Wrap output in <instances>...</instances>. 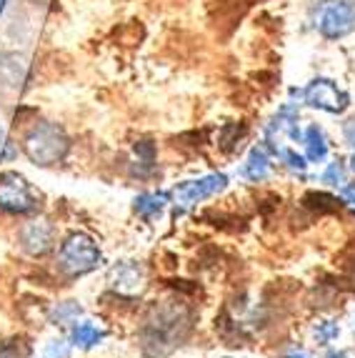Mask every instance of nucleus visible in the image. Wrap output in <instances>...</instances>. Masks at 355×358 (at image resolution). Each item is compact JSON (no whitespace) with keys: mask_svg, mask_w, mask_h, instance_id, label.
I'll list each match as a JSON object with an SVG mask.
<instances>
[{"mask_svg":"<svg viewBox=\"0 0 355 358\" xmlns=\"http://www.w3.org/2000/svg\"><path fill=\"white\" fill-rule=\"evenodd\" d=\"M196 313L185 301L166 299L148 306L138 329V343L148 358H166L188 341Z\"/></svg>","mask_w":355,"mask_h":358,"instance_id":"1","label":"nucleus"},{"mask_svg":"<svg viewBox=\"0 0 355 358\" xmlns=\"http://www.w3.org/2000/svg\"><path fill=\"white\" fill-rule=\"evenodd\" d=\"M23 150L33 166L50 168L66 161L68 150H71V138L58 123L41 120L30 128L23 138Z\"/></svg>","mask_w":355,"mask_h":358,"instance_id":"2","label":"nucleus"},{"mask_svg":"<svg viewBox=\"0 0 355 358\" xmlns=\"http://www.w3.org/2000/svg\"><path fill=\"white\" fill-rule=\"evenodd\" d=\"M101 245L90 238L88 233L73 231L60 243V266L71 275H83L98 268L101 263Z\"/></svg>","mask_w":355,"mask_h":358,"instance_id":"3","label":"nucleus"},{"mask_svg":"<svg viewBox=\"0 0 355 358\" xmlns=\"http://www.w3.org/2000/svg\"><path fill=\"white\" fill-rule=\"evenodd\" d=\"M38 206H41V196L25 180V176L15 171L0 173V210L13 215H28L36 213Z\"/></svg>","mask_w":355,"mask_h":358,"instance_id":"4","label":"nucleus"},{"mask_svg":"<svg viewBox=\"0 0 355 358\" xmlns=\"http://www.w3.org/2000/svg\"><path fill=\"white\" fill-rule=\"evenodd\" d=\"M315 28L328 41L345 38L355 28V0H323L315 15Z\"/></svg>","mask_w":355,"mask_h":358,"instance_id":"5","label":"nucleus"},{"mask_svg":"<svg viewBox=\"0 0 355 358\" xmlns=\"http://www.w3.org/2000/svg\"><path fill=\"white\" fill-rule=\"evenodd\" d=\"M303 98H305L308 106L320 108V110H326V113H343L345 108L350 106L348 93L338 88L328 78H315L313 83L303 90Z\"/></svg>","mask_w":355,"mask_h":358,"instance_id":"6","label":"nucleus"},{"mask_svg":"<svg viewBox=\"0 0 355 358\" xmlns=\"http://www.w3.org/2000/svg\"><path fill=\"white\" fill-rule=\"evenodd\" d=\"M228 185V178L223 173H210V176H203V178L196 180H185V183L175 185V191H173V198H175L178 206H196L203 203L205 198H213L215 193H220Z\"/></svg>","mask_w":355,"mask_h":358,"instance_id":"7","label":"nucleus"},{"mask_svg":"<svg viewBox=\"0 0 355 358\" xmlns=\"http://www.w3.org/2000/svg\"><path fill=\"white\" fill-rule=\"evenodd\" d=\"M20 248H23L28 256L41 258L45 256L48 251H53L55 243V228L50 221L45 218H38V221H30L20 228Z\"/></svg>","mask_w":355,"mask_h":358,"instance_id":"8","label":"nucleus"},{"mask_svg":"<svg viewBox=\"0 0 355 358\" xmlns=\"http://www.w3.org/2000/svg\"><path fill=\"white\" fill-rule=\"evenodd\" d=\"M110 283L123 296H138L145 288V268H143L140 263H133V261L120 263V266L113 268Z\"/></svg>","mask_w":355,"mask_h":358,"instance_id":"9","label":"nucleus"},{"mask_svg":"<svg viewBox=\"0 0 355 358\" xmlns=\"http://www.w3.org/2000/svg\"><path fill=\"white\" fill-rule=\"evenodd\" d=\"M25 76H28V66H25L23 55L18 53L0 55V85L18 90L25 83Z\"/></svg>","mask_w":355,"mask_h":358,"instance_id":"10","label":"nucleus"},{"mask_svg":"<svg viewBox=\"0 0 355 358\" xmlns=\"http://www.w3.org/2000/svg\"><path fill=\"white\" fill-rule=\"evenodd\" d=\"M270 168H273L270 155L263 148H253L248 155V161L243 163V176L248 180H253V183H261V180H266L270 176Z\"/></svg>","mask_w":355,"mask_h":358,"instance_id":"11","label":"nucleus"},{"mask_svg":"<svg viewBox=\"0 0 355 358\" xmlns=\"http://www.w3.org/2000/svg\"><path fill=\"white\" fill-rule=\"evenodd\" d=\"M103 329L98 326V323H93V321H80V323H75L73 326V331H71V341H73V346H78V348H93V346H98L103 341Z\"/></svg>","mask_w":355,"mask_h":358,"instance_id":"12","label":"nucleus"},{"mask_svg":"<svg viewBox=\"0 0 355 358\" xmlns=\"http://www.w3.org/2000/svg\"><path fill=\"white\" fill-rule=\"evenodd\" d=\"M168 201H171L168 193H143V196H138L136 201H133V208H136V213L140 215V218H148L150 221V218L163 213Z\"/></svg>","mask_w":355,"mask_h":358,"instance_id":"13","label":"nucleus"},{"mask_svg":"<svg viewBox=\"0 0 355 358\" xmlns=\"http://www.w3.org/2000/svg\"><path fill=\"white\" fill-rule=\"evenodd\" d=\"M305 148H308V158L315 163H320L323 158L328 155V143H326V136H323V131H320L318 126H310L308 131H305Z\"/></svg>","mask_w":355,"mask_h":358,"instance_id":"14","label":"nucleus"},{"mask_svg":"<svg viewBox=\"0 0 355 358\" xmlns=\"http://www.w3.org/2000/svg\"><path fill=\"white\" fill-rule=\"evenodd\" d=\"M303 206L308 210H313V213L323 215V213H338L340 210V201L333 196H328V193H308V196L303 198Z\"/></svg>","mask_w":355,"mask_h":358,"instance_id":"15","label":"nucleus"},{"mask_svg":"<svg viewBox=\"0 0 355 358\" xmlns=\"http://www.w3.org/2000/svg\"><path fill=\"white\" fill-rule=\"evenodd\" d=\"M136 158H138V176L145 178V176L153 173L155 168V145L150 141H140L136 143Z\"/></svg>","mask_w":355,"mask_h":358,"instance_id":"16","label":"nucleus"},{"mask_svg":"<svg viewBox=\"0 0 355 358\" xmlns=\"http://www.w3.org/2000/svg\"><path fill=\"white\" fill-rule=\"evenodd\" d=\"M323 180L326 183H331V185H340L343 188L348 180H345V166L340 161H333L331 166H328V171L323 173Z\"/></svg>","mask_w":355,"mask_h":358,"instance_id":"17","label":"nucleus"},{"mask_svg":"<svg viewBox=\"0 0 355 358\" xmlns=\"http://www.w3.org/2000/svg\"><path fill=\"white\" fill-rule=\"evenodd\" d=\"M338 334H340V331H338V326L333 321L318 323V329H315V338H318V343H323V346L331 343L333 338H338Z\"/></svg>","mask_w":355,"mask_h":358,"instance_id":"18","label":"nucleus"},{"mask_svg":"<svg viewBox=\"0 0 355 358\" xmlns=\"http://www.w3.org/2000/svg\"><path fill=\"white\" fill-rule=\"evenodd\" d=\"M275 153H278L280 158H283V161L288 163L290 168H293V171H305V166H308V163H305V158H303V155H298L296 150H290V148H275Z\"/></svg>","mask_w":355,"mask_h":358,"instance_id":"19","label":"nucleus"},{"mask_svg":"<svg viewBox=\"0 0 355 358\" xmlns=\"http://www.w3.org/2000/svg\"><path fill=\"white\" fill-rule=\"evenodd\" d=\"M78 313H80V306L73 303V301H68V303H63L60 308H55V321H58V323L71 321V318H75Z\"/></svg>","mask_w":355,"mask_h":358,"instance_id":"20","label":"nucleus"},{"mask_svg":"<svg viewBox=\"0 0 355 358\" xmlns=\"http://www.w3.org/2000/svg\"><path fill=\"white\" fill-rule=\"evenodd\" d=\"M45 358H71V348L63 341H50V346L45 351Z\"/></svg>","mask_w":355,"mask_h":358,"instance_id":"21","label":"nucleus"},{"mask_svg":"<svg viewBox=\"0 0 355 358\" xmlns=\"http://www.w3.org/2000/svg\"><path fill=\"white\" fill-rule=\"evenodd\" d=\"M343 136H345V141H348V145H355V118L348 120L343 126Z\"/></svg>","mask_w":355,"mask_h":358,"instance_id":"22","label":"nucleus"},{"mask_svg":"<svg viewBox=\"0 0 355 358\" xmlns=\"http://www.w3.org/2000/svg\"><path fill=\"white\" fill-rule=\"evenodd\" d=\"M340 191H343V198L348 203H355V183H345Z\"/></svg>","mask_w":355,"mask_h":358,"instance_id":"23","label":"nucleus"},{"mask_svg":"<svg viewBox=\"0 0 355 358\" xmlns=\"http://www.w3.org/2000/svg\"><path fill=\"white\" fill-rule=\"evenodd\" d=\"M6 133H3V126H0V150H3V148H6Z\"/></svg>","mask_w":355,"mask_h":358,"instance_id":"24","label":"nucleus"},{"mask_svg":"<svg viewBox=\"0 0 355 358\" xmlns=\"http://www.w3.org/2000/svg\"><path fill=\"white\" fill-rule=\"evenodd\" d=\"M288 358H308V356H305V353H303V351H296V353H290Z\"/></svg>","mask_w":355,"mask_h":358,"instance_id":"25","label":"nucleus"},{"mask_svg":"<svg viewBox=\"0 0 355 358\" xmlns=\"http://www.w3.org/2000/svg\"><path fill=\"white\" fill-rule=\"evenodd\" d=\"M350 168H353V171H355V155H353V158H350Z\"/></svg>","mask_w":355,"mask_h":358,"instance_id":"26","label":"nucleus"},{"mask_svg":"<svg viewBox=\"0 0 355 358\" xmlns=\"http://www.w3.org/2000/svg\"><path fill=\"white\" fill-rule=\"evenodd\" d=\"M3 6H6V0H0V13H3Z\"/></svg>","mask_w":355,"mask_h":358,"instance_id":"27","label":"nucleus"}]
</instances>
